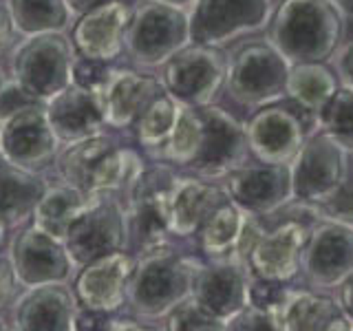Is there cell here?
<instances>
[{"label": "cell", "mask_w": 353, "mask_h": 331, "mask_svg": "<svg viewBox=\"0 0 353 331\" xmlns=\"http://www.w3.org/2000/svg\"><path fill=\"white\" fill-rule=\"evenodd\" d=\"M47 177L11 163L0 152V230H16L31 221L33 205L47 188Z\"/></svg>", "instance_id": "26"}, {"label": "cell", "mask_w": 353, "mask_h": 331, "mask_svg": "<svg viewBox=\"0 0 353 331\" xmlns=\"http://www.w3.org/2000/svg\"><path fill=\"white\" fill-rule=\"evenodd\" d=\"M132 270L135 257L128 250L106 254L82 265L71 281L77 305L95 312L117 314L121 307H126Z\"/></svg>", "instance_id": "20"}, {"label": "cell", "mask_w": 353, "mask_h": 331, "mask_svg": "<svg viewBox=\"0 0 353 331\" xmlns=\"http://www.w3.org/2000/svg\"><path fill=\"white\" fill-rule=\"evenodd\" d=\"M108 318H110V314H106V312H95V309L80 307L77 309V316H75V329L77 331H97V329L106 331Z\"/></svg>", "instance_id": "43"}, {"label": "cell", "mask_w": 353, "mask_h": 331, "mask_svg": "<svg viewBox=\"0 0 353 331\" xmlns=\"http://www.w3.org/2000/svg\"><path fill=\"white\" fill-rule=\"evenodd\" d=\"M20 36L66 31L73 25V11L66 0H5Z\"/></svg>", "instance_id": "32"}, {"label": "cell", "mask_w": 353, "mask_h": 331, "mask_svg": "<svg viewBox=\"0 0 353 331\" xmlns=\"http://www.w3.org/2000/svg\"><path fill=\"white\" fill-rule=\"evenodd\" d=\"M60 146L44 102L29 104L0 121V152L29 172L47 174L53 170Z\"/></svg>", "instance_id": "14"}, {"label": "cell", "mask_w": 353, "mask_h": 331, "mask_svg": "<svg viewBox=\"0 0 353 331\" xmlns=\"http://www.w3.org/2000/svg\"><path fill=\"white\" fill-rule=\"evenodd\" d=\"M7 77H9V75L5 73V69H3V66H0V86L5 84V80H7Z\"/></svg>", "instance_id": "50"}, {"label": "cell", "mask_w": 353, "mask_h": 331, "mask_svg": "<svg viewBox=\"0 0 353 331\" xmlns=\"http://www.w3.org/2000/svg\"><path fill=\"white\" fill-rule=\"evenodd\" d=\"M230 201L223 185L196 174H176L170 194V230L176 241H192L205 219Z\"/></svg>", "instance_id": "25"}, {"label": "cell", "mask_w": 353, "mask_h": 331, "mask_svg": "<svg viewBox=\"0 0 353 331\" xmlns=\"http://www.w3.org/2000/svg\"><path fill=\"white\" fill-rule=\"evenodd\" d=\"M201 143V119L196 115V108L192 106H179L176 124L172 128V135L168 139L161 154V163H170L176 170L188 168L192 163L194 154Z\"/></svg>", "instance_id": "33"}, {"label": "cell", "mask_w": 353, "mask_h": 331, "mask_svg": "<svg viewBox=\"0 0 353 331\" xmlns=\"http://www.w3.org/2000/svg\"><path fill=\"white\" fill-rule=\"evenodd\" d=\"M347 152H353V91L340 86L318 117V128Z\"/></svg>", "instance_id": "34"}, {"label": "cell", "mask_w": 353, "mask_h": 331, "mask_svg": "<svg viewBox=\"0 0 353 331\" xmlns=\"http://www.w3.org/2000/svg\"><path fill=\"white\" fill-rule=\"evenodd\" d=\"M163 329L170 331H223L225 325L210 316L192 296L176 303L168 314L161 318Z\"/></svg>", "instance_id": "35"}, {"label": "cell", "mask_w": 353, "mask_h": 331, "mask_svg": "<svg viewBox=\"0 0 353 331\" xmlns=\"http://www.w3.org/2000/svg\"><path fill=\"white\" fill-rule=\"evenodd\" d=\"M157 3H165V5H174V7L190 9V5L194 3V0H157Z\"/></svg>", "instance_id": "48"}, {"label": "cell", "mask_w": 353, "mask_h": 331, "mask_svg": "<svg viewBox=\"0 0 353 331\" xmlns=\"http://www.w3.org/2000/svg\"><path fill=\"white\" fill-rule=\"evenodd\" d=\"M179 102L168 93H161L154 102L143 110L137 124L132 126V137L141 146L143 154L152 161H159L165 143H168L172 128L179 115Z\"/></svg>", "instance_id": "31"}, {"label": "cell", "mask_w": 353, "mask_h": 331, "mask_svg": "<svg viewBox=\"0 0 353 331\" xmlns=\"http://www.w3.org/2000/svg\"><path fill=\"white\" fill-rule=\"evenodd\" d=\"M174 179V166L152 161L132 183L126 199L128 252L132 257L176 241L170 230V194Z\"/></svg>", "instance_id": "4"}, {"label": "cell", "mask_w": 353, "mask_h": 331, "mask_svg": "<svg viewBox=\"0 0 353 331\" xmlns=\"http://www.w3.org/2000/svg\"><path fill=\"white\" fill-rule=\"evenodd\" d=\"M243 223H245V212L232 201H225L205 219V223L201 228H199V232L192 239L194 248L201 252L203 259L208 261L234 259Z\"/></svg>", "instance_id": "29"}, {"label": "cell", "mask_w": 353, "mask_h": 331, "mask_svg": "<svg viewBox=\"0 0 353 331\" xmlns=\"http://www.w3.org/2000/svg\"><path fill=\"white\" fill-rule=\"evenodd\" d=\"M77 309L71 283H40L18 292L7 309V323L18 331H75Z\"/></svg>", "instance_id": "17"}, {"label": "cell", "mask_w": 353, "mask_h": 331, "mask_svg": "<svg viewBox=\"0 0 353 331\" xmlns=\"http://www.w3.org/2000/svg\"><path fill=\"white\" fill-rule=\"evenodd\" d=\"M40 99L33 97L29 91H25L14 77H7L5 84L0 86V121H5L14 113H18L20 108H25L29 104H38Z\"/></svg>", "instance_id": "38"}, {"label": "cell", "mask_w": 353, "mask_h": 331, "mask_svg": "<svg viewBox=\"0 0 353 331\" xmlns=\"http://www.w3.org/2000/svg\"><path fill=\"white\" fill-rule=\"evenodd\" d=\"M9 259L22 287L40 283H71L77 268L66 250L64 239L27 221L16 228L9 243Z\"/></svg>", "instance_id": "15"}, {"label": "cell", "mask_w": 353, "mask_h": 331, "mask_svg": "<svg viewBox=\"0 0 353 331\" xmlns=\"http://www.w3.org/2000/svg\"><path fill=\"white\" fill-rule=\"evenodd\" d=\"M130 14L132 5L115 0L77 16L71 31L75 55L113 64L124 53Z\"/></svg>", "instance_id": "23"}, {"label": "cell", "mask_w": 353, "mask_h": 331, "mask_svg": "<svg viewBox=\"0 0 353 331\" xmlns=\"http://www.w3.org/2000/svg\"><path fill=\"white\" fill-rule=\"evenodd\" d=\"M64 243L77 270L106 254L128 250V214L124 199L110 190L88 194V201L73 219Z\"/></svg>", "instance_id": "8"}, {"label": "cell", "mask_w": 353, "mask_h": 331, "mask_svg": "<svg viewBox=\"0 0 353 331\" xmlns=\"http://www.w3.org/2000/svg\"><path fill=\"white\" fill-rule=\"evenodd\" d=\"M106 329H146V325L141 323V318L137 316H132V318H115L113 314H110L108 318V325Z\"/></svg>", "instance_id": "46"}, {"label": "cell", "mask_w": 353, "mask_h": 331, "mask_svg": "<svg viewBox=\"0 0 353 331\" xmlns=\"http://www.w3.org/2000/svg\"><path fill=\"white\" fill-rule=\"evenodd\" d=\"M108 3H115V0H66V5L71 7L73 16H82L86 11H91L95 7H102V5H108Z\"/></svg>", "instance_id": "45"}, {"label": "cell", "mask_w": 353, "mask_h": 331, "mask_svg": "<svg viewBox=\"0 0 353 331\" xmlns=\"http://www.w3.org/2000/svg\"><path fill=\"white\" fill-rule=\"evenodd\" d=\"M106 113V126L132 137V126L163 91L157 75L126 66H110L106 82L99 88Z\"/></svg>", "instance_id": "22"}, {"label": "cell", "mask_w": 353, "mask_h": 331, "mask_svg": "<svg viewBox=\"0 0 353 331\" xmlns=\"http://www.w3.org/2000/svg\"><path fill=\"white\" fill-rule=\"evenodd\" d=\"M345 31V16L329 0H283L268 22V42L290 64L329 62Z\"/></svg>", "instance_id": "2"}, {"label": "cell", "mask_w": 353, "mask_h": 331, "mask_svg": "<svg viewBox=\"0 0 353 331\" xmlns=\"http://www.w3.org/2000/svg\"><path fill=\"white\" fill-rule=\"evenodd\" d=\"M5 329H9V323H7V316H3V314H0V331H5Z\"/></svg>", "instance_id": "49"}, {"label": "cell", "mask_w": 353, "mask_h": 331, "mask_svg": "<svg viewBox=\"0 0 353 331\" xmlns=\"http://www.w3.org/2000/svg\"><path fill=\"white\" fill-rule=\"evenodd\" d=\"M75 49L64 31L22 36L9 53V77L40 102L73 82Z\"/></svg>", "instance_id": "5"}, {"label": "cell", "mask_w": 353, "mask_h": 331, "mask_svg": "<svg viewBox=\"0 0 353 331\" xmlns=\"http://www.w3.org/2000/svg\"><path fill=\"white\" fill-rule=\"evenodd\" d=\"M312 225L298 219H290L276 225L272 232H265L252 245L245 265L254 279L290 283L296 279L303 265V252L307 245Z\"/></svg>", "instance_id": "21"}, {"label": "cell", "mask_w": 353, "mask_h": 331, "mask_svg": "<svg viewBox=\"0 0 353 331\" xmlns=\"http://www.w3.org/2000/svg\"><path fill=\"white\" fill-rule=\"evenodd\" d=\"M219 183L223 185L232 203L259 219L276 214L294 201L290 166L263 161L245 163Z\"/></svg>", "instance_id": "16"}, {"label": "cell", "mask_w": 353, "mask_h": 331, "mask_svg": "<svg viewBox=\"0 0 353 331\" xmlns=\"http://www.w3.org/2000/svg\"><path fill=\"white\" fill-rule=\"evenodd\" d=\"M340 88L338 75L327 66V62H305L292 64L287 75V91L285 97L292 99V104L303 108L305 113L316 121L323 115L325 106L331 102Z\"/></svg>", "instance_id": "28"}, {"label": "cell", "mask_w": 353, "mask_h": 331, "mask_svg": "<svg viewBox=\"0 0 353 331\" xmlns=\"http://www.w3.org/2000/svg\"><path fill=\"white\" fill-rule=\"evenodd\" d=\"M290 66L268 40L245 42L230 58L225 91L243 108L276 104L285 97Z\"/></svg>", "instance_id": "9"}, {"label": "cell", "mask_w": 353, "mask_h": 331, "mask_svg": "<svg viewBox=\"0 0 353 331\" xmlns=\"http://www.w3.org/2000/svg\"><path fill=\"white\" fill-rule=\"evenodd\" d=\"M176 243V241H174ZM174 243L135 257L126 307L141 320H161L192 292V279L203 259Z\"/></svg>", "instance_id": "3"}, {"label": "cell", "mask_w": 353, "mask_h": 331, "mask_svg": "<svg viewBox=\"0 0 353 331\" xmlns=\"http://www.w3.org/2000/svg\"><path fill=\"white\" fill-rule=\"evenodd\" d=\"M228 329L236 331H283L279 314L248 303L241 312L230 320Z\"/></svg>", "instance_id": "37"}, {"label": "cell", "mask_w": 353, "mask_h": 331, "mask_svg": "<svg viewBox=\"0 0 353 331\" xmlns=\"http://www.w3.org/2000/svg\"><path fill=\"white\" fill-rule=\"evenodd\" d=\"M301 272L307 283L320 290L338 287L353 274V225L320 219L312 223L303 252Z\"/></svg>", "instance_id": "18"}, {"label": "cell", "mask_w": 353, "mask_h": 331, "mask_svg": "<svg viewBox=\"0 0 353 331\" xmlns=\"http://www.w3.org/2000/svg\"><path fill=\"white\" fill-rule=\"evenodd\" d=\"M345 18H353V0H329Z\"/></svg>", "instance_id": "47"}, {"label": "cell", "mask_w": 353, "mask_h": 331, "mask_svg": "<svg viewBox=\"0 0 353 331\" xmlns=\"http://www.w3.org/2000/svg\"><path fill=\"white\" fill-rule=\"evenodd\" d=\"M312 212L320 219L340 221V223L353 225V152H349L345 179H342L336 194L327 203L312 210Z\"/></svg>", "instance_id": "36"}, {"label": "cell", "mask_w": 353, "mask_h": 331, "mask_svg": "<svg viewBox=\"0 0 353 331\" xmlns=\"http://www.w3.org/2000/svg\"><path fill=\"white\" fill-rule=\"evenodd\" d=\"M5 234H7V230H0V245H3V241H5Z\"/></svg>", "instance_id": "51"}, {"label": "cell", "mask_w": 353, "mask_h": 331, "mask_svg": "<svg viewBox=\"0 0 353 331\" xmlns=\"http://www.w3.org/2000/svg\"><path fill=\"white\" fill-rule=\"evenodd\" d=\"M336 305L347 318L349 329H353V274L336 287Z\"/></svg>", "instance_id": "44"}, {"label": "cell", "mask_w": 353, "mask_h": 331, "mask_svg": "<svg viewBox=\"0 0 353 331\" xmlns=\"http://www.w3.org/2000/svg\"><path fill=\"white\" fill-rule=\"evenodd\" d=\"M250 268L239 259L199 263L190 296L210 316L225 325L250 303Z\"/></svg>", "instance_id": "19"}, {"label": "cell", "mask_w": 353, "mask_h": 331, "mask_svg": "<svg viewBox=\"0 0 353 331\" xmlns=\"http://www.w3.org/2000/svg\"><path fill=\"white\" fill-rule=\"evenodd\" d=\"M20 290H22V285L16 276L14 265H11L9 254L7 257H0V314L7 312Z\"/></svg>", "instance_id": "40"}, {"label": "cell", "mask_w": 353, "mask_h": 331, "mask_svg": "<svg viewBox=\"0 0 353 331\" xmlns=\"http://www.w3.org/2000/svg\"><path fill=\"white\" fill-rule=\"evenodd\" d=\"M86 201H88V194L69 183H64V181L47 183L44 192L38 199V203L33 205L31 223L51 232L53 237L64 239L73 223V219L84 208Z\"/></svg>", "instance_id": "30"}, {"label": "cell", "mask_w": 353, "mask_h": 331, "mask_svg": "<svg viewBox=\"0 0 353 331\" xmlns=\"http://www.w3.org/2000/svg\"><path fill=\"white\" fill-rule=\"evenodd\" d=\"M196 115L201 119V143L185 170L210 181H221L250 161L245 124L216 104L199 106Z\"/></svg>", "instance_id": "10"}, {"label": "cell", "mask_w": 353, "mask_h": 331, "mask_svg": "<svg viewBox=\"0 0 353 331\" xmlns=\"http://www.w3.org/2000/svg\"><path fill=\"white\" fill-rule=\"evenodd\" d=\"M146 166L143 154L128 146L126 132L106 126L95 135L62 143L53 172L58 181L69 183L86 194L110 190L117 192L126 203L132 183Z\"/></svg>", "instance_id": "1"}, {"label": "cell", "mask_w": 353, "mask_h": 331, "mask_svg": "<svg viewBox=\"0 0 353 331\" xmlns=\"http://www.w3.org/2000/svg\"><path fill=\"white\" fill-rule=\"evenodd\" d=\"M272 0H194L188 9L190 40L210 47H225L268 27Z\"/></svg>", "instance_id": "12"}, {"label": "cell", "mask_w": 353, "mask_h": 331, "mask_svg": "<svg viewBox=\"0 0 353 331\" xmlns=\"http://www.w3.org/2000/svg\"><path fill=\"white\" fill-rule=\"evenodd\" d=\"M316 130V121L296 104H270L259 108L245 124L250 152L263 163L290 166L305 139Z\"/></svg>", "instance_id": "13"}, {"label": "cell", "mask_w": 353, "mask_h": 331, "mask_svg": "<svg viewBox=\"0 0 353 331\" xmlns=\"http://www.w3.org/2000/svg\"><path fill=\"white\" fill-rule=\"evenodd\" d=\"M230 58L223 47L210 44H185L168 62L159 66V82L163 91L183 106L214 104L228 82Z\"/></svg>", "instance_id": "7"}, {"label": "cell", "mask_w": 353, "mask_h": 331, "mask_svg": "<svg viewBox=\"0 0 353 331\" xmlns=\"http://www.w3.org/2000/svg\"><path fill=\"white\" fill-rule=\"evenodd\" d=\"M18 38L22 36L14 25V18H11L7 5H0V58L11 53V49L18 44Z\"/></svg>", "instance_id": "41"}, {"label": "cell", "mask_w": 353, "mask_h": 331, "mask_svg": "<svg viewBox=\"0 0 353 331\" xmlns=\"http://www.w3.org/2000/svg\"><path fill=\"white\" fill-rule=\"evenodd\" d=\"M347 161L349 152L345 148L325 132L314 130L290 163L294 201H301L309 210L327 203L345 179Z\"/></svg>", "instance_id": "11"}, {"label": "cell", "mask_w": 353, "mask_h": 331, "mask_svg": "<svg viewBox=\"0 0 353 331\" xmlns=\"http://www.w3.org/2000/svg\"><path fill=\"white\" fill-rule=\"evenodd\" d=\"M283 331H336L349 329L347 318L336 305V298L312 290H292L279 309Z\"/></svg>", "instance_id": "27"}, {"label": "cell", "mask_w": 353, "mask_h": 331, "mask_svg": "<svg viewBox=\"0 0 353 331\" xmlns=\"http://www.w3.org/2000/svg\"><path fill=\"white\" fill-rule=\"evenodd\" d=\"M190 42L188 9L157 0H137L132 5L124 53L139 69H159Z\"/></svg>", "instance_id": "6"}, {"label": "cell", "mask_w": 353, "mask_h": 331, "mask_svg": "<svg viewBox=\"0 0 353 331\" xmlns=\"http://www.w3.org/2000/svg\"><path fill=\"white\" fill-rule=\"evenodd\" d=\"M110 71V64L108 62H99V60H91V58H80L75 55V62H73V82L86 86V88H95L99 91L102 84L106 82Z\"/></svg>", "instance_id": "39"}, {"label": "cell", "mask_w": 353, "mask_h": 331, "mask_svg": "<svg viewBox=\"0 0 353 331\" xmlns=\"http://www.w3.org/2000/svg\"><path fill=\"white\" fill-rule=\"evenodd\" d=\"M334 58H336V75L340 84L353 91V40L347 42L345 47H340Z\"/></svg>", "instance_id": "42"}, {"label": "cell", "mask_w": 353, "mask_h": 331, "mask_svg": "<svg viewBox=\"0 0 353 331\" xmlns=\"http://www.w3.org/2000/svg\"><path fill=\"white\" fill-rule=\"evenodd\" d=\"M51 128L60 143L84 139L106 128L102 93L71 82L60 93L44 102Z\"/></svg>", "instance_id": "24"}]
</instances>
